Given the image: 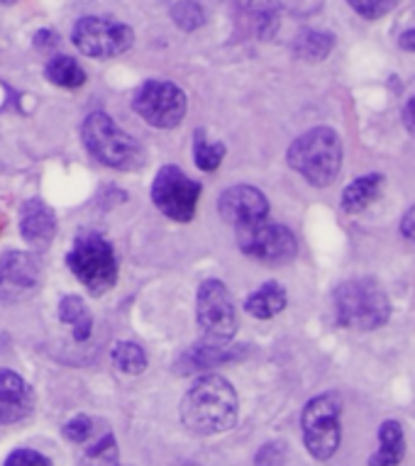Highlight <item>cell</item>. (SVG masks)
I'll return each instance as SVG.
<instances>
[{"mask_svg": "<svg viewBox=\"0 0 415 466\" xmlns=\"http://www.w3.org/2000/svg\"><path fill=\"white\" fill-rule=\"evenodd\" d=\"M400 235L410 242H415V206H410L400 218Z\"/></svg>", "mask_w": 415, "mask_h": 466, "instance_id": "1f68e13d", "label": "cell"}, {"mask_svg": "<svg viewBox=\"0 0 415 466\" xmlns=\"http://www.w3.org/2000/svg\"><path fill=\"white\" fill-rule=\"evenodd\" d=\"M106 430L108 428H106L103 422H98L96 418H91V415L81 413V415H74V418L64 425L62 432L69 442L81 444V447H84V444L93 442V440H96L100 432H106Z\"/></svg>", "mask_w": 415, "mask_h": 466, "instance_id": "4316f807", "label": "cell"}, {"mask_svg": "<svg viewBox=\"0 0 415 466\" xmlns=\"http://www.w3.org/2000/svg\"><path fill=\"white\" fill-rule=\"evenodd\" d=\"M120 464V454H117V442L116 435L106 430L100 432L93 442L84 444L78 466H117Z\"/></svg>", "mask_w": 415, "mask_h": 466, "instance_id": "603a6c76", "label": "cell"}, {"mask_svg": "<svg viewBox=\"0 0 415 466\" xmlns=\"http://www.w3.org/2000/svg\"><path fill=\"white\" fill-rule=\"evenodd\" d=\"M110 360H113V367L117 371H123L127 376H137L142 374L149 364L147 360V352L135 342H117L110 352Z\"/></svg>", "mask_w": 415, "mask_h": 466, "instance_id": "d4e9b609", "label": "cell"}, {"mask_svg": "<svg viewBox=\"0 0 415 466\" xmlns=\"http://www.w3.org/2000/svg\"><path fill=\"white\" fill-rule=\"evenodd\" d=\"M200 184L193 181L174 164H167L157 171L152 181V203L169 220L191 222L196 218L200 200Z\"/></svg>", "mask_w": 415, "mask_h": 466, "instance_id": "9c48e42d", "label": "cell"}, {"mask_svg": "<svg viewBox=\"0 0 415 466\" xmlns=\"http://www.w3.org/2000/svg\"><path fill=\"white\" fill-rule=\"evenodd\" d=\"M42 271L35 257L25 252H5L0 257V300H15L39 289Z\"/></svg>", "mask_w": 415, "mask_h": 466, "instance_id": "4fadbf2b", "label": "cell"}, {"mask_svg": "<svg viewBox=\"0 0 415 466\" xmlns=\"http://www.w3.org/2000/svg\"><path fill=\"white\" fill-rule=\"evenodd\" d=\"M171 17H174L177 27H181L184 32L198 30L200 25L206 23V13L196 0H178L177 5L171 8Z\"/></svg>", "mask_w": 415, "mask_h": 466, "instance_id": "83f0119b", "label": "cell"}, {"mask_svg": "<svg viewBox=\"0 0 415 466\" xmlns=\"http://www.w3.org/2000/svg\"><path fill=\"white\" fill-rule=\"evenodd\" d=\"M406 454V440L403 430L396 420L381 422L379 428V450L371 454L369 466H400Z\"/></svg>", "mask_w": 415, "mask_h": 466, "instance_id": "ac0fdd59", "label": "cell"}, {"mask_svg": "<svg viewBox=\"0 0 415 466\" xmlns=\"http://www.w3.org/2000/svg\"><path fill=\"white\" fill-rule=\"evenodd\" d=\"M196 322L203 329V342L225 347L238 332V308L230 290L218 279H206L196 293Z\"/></svg>", "mask_w": 415, "mask_h": 466, "instance_id": "8992f818", "label": "cell"}, {"mask_svg": "<svg viewBox=\"0 0 415 466\" xmlns=\"http://www.w3.org/2000/svg\"><path fill=\"white\" fill-rule=\"evenodd\" d=\"M332 46H335V37H332L330 32L306 30L300 32L296 42H293V52L303 62H323V59H328V54L332 52Z\"/></svg>", "mask_w": 415, "mask_h": 466, "instance_id": "cb8c5ba5", "label": "cell"}, {"mask_svg": "<svg viewBox=\"0 0 415 466\" xmlns=\"http://www.w3.org/2000/svg\"><path fill=\"white\" fill-rule=\"evenodd\" d=\"M239 415L238 390L220 374L198 376L181 400V422L193 435H220L235 428Z\"/></svg>", "mask_w": 415, "mask_h": 466, "instance_id": "6da1fadb", "label": "cell"}, {"mask_svg": "<svg viewBox=\"0 0 415 466\" xmlns=\"http://www.w3.org/2000/svg\"><path fill=\"white\" fill-rule=\"evenodd\" d=\"M339 415H342V400L338 393H323L308 400L300 415V428L310 457L325 461L339 450V440H342Z\"/></svg>", "mask_w": 415, "mask_h": 466, "instance_id": "52a82bcc", "label": "cell"}, {"mask_svg": "<svg viewBox=\"0 0 415 466\" xmlns=\"http://www.w3.org/2000/svg\"><path fill=\"white\" fill-rule=\"evenodd\" d=\"M238 245L245 257L269 264V267L288 264L299 252V242L291 229L267 220L252 228L238 229Z\"/></svg>", "mask_w": 415, "mask_h": 466, "instance_id": "8fae6325", "label": "cell"}, {"mask_svg": "<svg viewBox=\"0 0 415 466\" xmlns=\"http://www.w3.org/2000/svg\"><path fill=\"white\" fill-rule=\"evenodd\" d=\"M59 320L64 325H71L74 329V339L76 342H86L93 332V315L88 310L84 300L78 299V296H64L59 300Z\"/></svg>", "mask_w": 415, "mask_h": 466, "instance_id": "44dd1931", "label": "cell"}, {"mask_svg": "<svg viewBox=\"0 0 415 466\" xmlns=\"http://www.w3.org/2000/svg\"><path fill=\"white\" fill-rule=\"evenodd\" d=\"M45 76L49 78V84L59 86V88H81L86 84V71L69 54L52 56L45 66Z\"/></svg>", "mask_w": 415, "mask_h": 466, "instance_id": "7402d4cb", "label": "cell"}, {"mask_svg": "<svg viewBox=\"0 0 415 466\" xmlns=\"http://www.w3.org/2000/svg\"><path fill=\"white\" fill-rule=\"evenodd\" d=\"M186 93L171 81H145L132 98V110L157 130H174L186 117Z\"/></svg>", "mask_w": 415, "mask_h": 466, "instance_id": "ba28073f", "label": "cell"}, {"mask_svg": "<svg viewBox=\"0 0 415 466\" xmlns=\"http://www.w3.org/2000/svg\"><path fill=\"white\" fill-rule=\"evenodd\" d=\"M3 466H55L45 454L30 450V447H20V450H13L5 459Z\"/></svg>", "mask_w": 415, "mask_h": 466, "instance_id": "f546056e", "label": "cell"}, {"mask_svg": "<svg viewBox=\"0 0 415 466\" xmlns=\"http://www.w3.org/2000/svg\"><path fill=\"white\" fill-rule=\"evenodd\" d=\"M286 464V444L267 442L254 457V466H284Z\"/></svg>", "mask_w": 415, "mask_h": 466, "instance_id": "4dcf8cb0", "label": "cell"}, {"mask_svg": "<svg viewBox=\"0 0 415 466\" xmlns=\"http://www.w3.org/2000/svg\"><path fill=\"white\" fill-rule=\"evenodd\" d=\"M35 45H37V49H45V46L59 45V39H56V35L52 30H42L35 35Z\"/></svg>", "mask_w": 415, "mask_h": 466, "instance_id": "836d02e7", "label": "cell"}, {"mask_svg": "<svg viewBox=\"0 0 415 466\" xmlns=\"http://www.w3.org/2000/svg\"><path fill=\"white\" fill-rule=\"evenodd\" d=\"M71 42L84 56L110 59V56H117L130 49L135 42V32L127 25L108 20V17L86 15L74 25Z\"/></svg>", "mask_w": 415, "mask_h": 466, "instance_id": "30bf717a", "label": "cell"}, {"mask_svg": "<svg viewBox=\"0 0 415 466\" xmlns=\"http://www.w3.org/2000/svg\"><path fill=\"white\" fill-rule=\"evenodd\" d=\"M81 139L86 149L100 164L117 171H137L145 167V149L137 139L113 123L106 113H91L81 125Z\"/></svg>", "mask_w": 415, "mask_h": 466, "instance_id": "277c9868", "label": "cell"}, {"mask_svg": "<svg viewBox=\"0 0 415 466\" xmlns=\"http://www.w3.org/2000/svg\"><path fill=\"white\" fill-rule=\"evenodd\" d=\"M239 357H245V347H228V344L218 347V344L200 342L191 350H186L177 360L174 369H177V374L188 376L198 374V371H210V369L239 360Z\"/></svg>", "mask_w": 415, "mask_h": 466, "instance_id": "2e32d148", "label": "cell"}, {"mask_svg": "<svg viewBox=\"0 0 415 466\" xmlns=\"http://www.w3.org/2000/svg\"><path fill=\"white\" fill-rule=\"evenodd\" d=\"M288 299H286V289L277 281H267L262 289H257L245 300V310L252 318H259V320H269L274 315H278L286 308Z\"/></svg>", "mask_w": 415, "mask_h": 466, "instance_id": "d6986e66", "label": "cell"}, {"mask_svg": "<svg viewBox=\"0 0 415 466\" xmlns=\"http://www.w3.org/2000/svg\"><path fill=\"white\" fill-rule=\"evenodd\" d=\"M218 213L235 229H245L267 220L269 200L254 186H232L218 200Z\"/></svg>", "mask_w": 415, "mask_h": 466, "instance_id": "7c38bea8", "label": "cell"}, {"mask_svg": "<svg viewBox=\"0 0 415 466\" xmlns=\"http://www.w3.org/2000/svg\"><path fill=\"white\" fill-rule=\"evenodd\" d=\"M20 235L35 249H46L56 235V215L42 198L25 200L20 208Z\"/></svg>", "mask_w": 415, "mask_h": 466, "instance_id": "9a60e30c", "label": "cell"}, {"mask_svg": "<svg viewBox=\"0 0 415 466\" xmlns=\"http://www.w3.org/2000/svg\"><path fill=\"white\" fill-rule=\"evenodd\" d=\"M286 161L308 184L325 188L338 178L342 167V139L332 127H313L288 147Z\"/></svg>", "mask_w": 415, "mask_h": 466, "instance_id": "7a4b0ae2", "label": "cell"}, {"mask_svg": "<svg viewBox=\"0 0 415 466\" xmlns=\"http://www.w3.org/2000/svg\"><path fill=\"white\" fill-rule=\"evenodd\" d=\"M403 125H406V130L415 137V96L403 107Z\"/></svg>", "mask_w": 415, "mask_h": 466, "instance_id": "d6a6232c", "label": "cell"}, {"mask_svg": "<svg viewBox=\"0 0 415 466\" xmlns=\"http://www.w3.org/2000/svg\"><path fill=\"white\" fill-rule=\"evenodd\" d=\"M335 313L342 328L371 332L389 322L391 300L377 279H349L335 289Z\"/></svg>", "mask_w": 415, "mask_h": 466, "instance_id": "3957f363", "label": "cell"}, {"mask_svg": "<svg viewBox=\"0 0 415 466\" xmlns=\"http://www.w3.org/2000/svg\"><path fill=\"white\" fill-rule=\"evenodd\" d=\"M238 5L245 10V15L252 17L254 32L262 39H269L278 30L281 5L277 0H238Z\"/></svg>", "mask_w": 415, "mask_h": 466, "instance_id": "ffe728a7", "label": "cell"}, {"mask_svg": "<svg viewBox=\"0 0 415 466\" xmlns=\"http://www.w3.org/2000/svg\"><path fill=\"white\" fill-rule=\"evenodd\" d=\"M193 159L200 171H218L225 159L223 142H210L206 132L198 130L193 135Z\"/></svg>", "mask_w": 415, "mask_h": 466, "instance_id": "484cf974", "label": "cell"}, {"mask_svg": "<svg viewBox=\"0 0 415 466\" xmlns=\"http://www.w3.org/2000/svg\"><path fill=\"white\" fill-rule=\"evenodd\" d=\"M117 466H120V464H117Z\"/></svg>", "mask_w": 415, "mask_h": 466, "instance_id": "d590c367", "label": "cell"}, {"mask_svg": "<svg viewBox=\"0 0 415 466\" xmlns=\"http://www.w3.org/2000/svg\"><path fill=\"white\" fill-rule=\"evenodd\" d=\"M384 184H386L384 174H367V177L354 178L352 184L347 186L345 191H342L339 206H342V210L349 215L361 213V210H367V208H369L371 203L381 196Z\"/></svg>", "mask_w": 415, "mask_h": 466, "instance_id": "e0dca14e", "label": "cell"}, {"mask_svg": "<svg viewBox=\"0 0 415 466\" xmlns=\"http://www.w3.org/2000/svg\"><path fill=\"white\" fill-rule=\"evenodd\" d=\"M66 264L91 296H106L117 283V254L98 232L78 235L71 252L66 254Z\"/></svg>", "mask_w": 415, "mask_h": 466, "instance_id": "5b68a950", "label": "cell"}, {"mask_svg": "<svg viewBox=\"0 0 415 466\" xmlns=\"http://www.w3.org/2000/svg\"><path fill=\"white\" fill-rule=\"evenodd\" d=\"M399 45H400V49H406V52H415V27L413 30H406L403 35H400Z\"/></svg>", "mask_w": 415, "mask_h": 466, "instance_id": "e575fe53", "label": "cell"}, {"mask_svg": "<svg viewBox=\"0 0 415 466\" xmlns=\"http://www.w3.org/2000/svg\"><path fill=\"white\" fill-rule=\"evenodd\" d=\"M349 8L361 15L364 20H377V17H384L386 13H391V8L396 5V0H347Z\"/></svg>", "mask_w": 415, "mask_h": 466, "instance_id": "f1b7e54d", "label": "cell"}, {"mask_svg": "<svg viewBox=\"0 0 415 466\" xmlns=\"http://www.w3.org/2000/svg\"><path fill=\"white\" fill-rule=\"evenodd\" d=\"M35 410V390L23 376L0 369V425L27 420Z\"/></svg>", "mask_w": 415, "mask_h": 466, "instance_id": "5bb4252c", "label": "cell"}]
</instances>
